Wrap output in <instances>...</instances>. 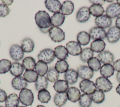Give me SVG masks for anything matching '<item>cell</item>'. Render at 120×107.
I'll use <instances>...</instances> for the list:
<instances>
[{
	"label": "cell",
	"instance_id": "1",
	"mask_svg": "<svg viewBox=\"0 0 120 107\" xmlns=\"http://www.w3.org/2000/svg\"><path fill=\"white\" fill-rule=\"evenodd\" d=\"M35 20L37 25L43 33L49 32L52 27L51 17L48 13L45 11H38L35 15Z\"/></svg>",
	"mask_w": 120,
	"mask_h": 107
},
{
	"label": "cell",
	"instance_id": "2",
	"mask_svg": "<svg viewBox=\"0 0 120 107\" xmlns=\"http://www.w3.org/2000/svg\"><path fill=\"white\" fill-rule=\"evenodd\" d=\"M19 100L24 106H31L34 100V95L32 91L25 88L21 91L19 95Z\"/></svg>",
	"mask_w": 120,
	"mask_h": 107
},
{
	"label": "cell",
	"instance_id": "3",
	"mask_svg": "<svg viewBox=\"0 0 120 107\" xmlns=\"http://www.w3.org/2000/svg\"><path fill=\"white\" fill-rule=\"evenodd\" d=\"M95 84L98 90L103 92H107L110 91L113 87L110 80L103 76L98 77L96 80Z\"/></svg>",
	"mask_w": 120,
	"mask_h": 107
},
{
	"label": "cell",
	"instance_id": "4",
	"mask_svg": "<svg viewBox=\"0 0 120 107\" xmlns=\"http://www.w3.org/2000/svg\"><path fill=\"white\" fill-rule=\"evenodd\" d=\"M79 87L81 91L84 93L88 95L92 94L97 90L96 84L90 80H82L79 83Z\"/></svg>",
	"mask_w": 120,
	"mask_h": 107
},
{
	"label": "cell",
	"instance_id": "5",
	"mask_svg": "<svg viewBox=\"0 0 120 107\" xmlns=\"http://www.w3.org/2000/svg\"><path fill=\"white\" fill-rule=\"evenodd\" d=\"M48 33L50 37L55 42H60L65 40V33L58 27L52 26Z\"/></svg>",
	"mask_w": 120,
	"mask_h": 107
},
{
	"label": "cell",
	"instance_id": "6",
	"mask_svg": "<svg viewBox=\"0 0 120 107\" xmlns=\"http://www.w3.org/2000/svg\"><path fill=\"white\" fill-rule=\"evenodd\" d=\"M55 58L54 52L51 49H45L41 50L38 55L39 60L43 61L46 64L52 63Z\"/></svg>",
	"mask_w": 120,
	"mask_h": 107
},
{
	"label": "cell",
	"instance_id": "7",
	"mask_svg": "<svg viewBox=\"0 0 120 107\" xmlns=\"http://www.w3.org/2000/svg\"><path fill=\"white\" fill-rule=\"evenodd\" d=\"M106 37L107 41L111 43H114L120 39V29L116 26L110 27L106 33Z\"/></svg>",
	"mask_w": 120,
	"mask_h": 107
},
{
	"label": "cell",
	"instance_id": "8",
	"mask_svg": "<svg viewBox=\"0 0 120 107\" xmlns=\"http://www.w3.org/2000/svg\"><path fill=\"white\" fill-rule=\"evenodd\" d=\"M9 54L13 60L18 61L23 58L24 52L20 46L18 44H13L9 49Z\"/></svg>",
	"mask_w": 120,
	"mask_h": 107
},
{
	"label": "cell",
	"instance_id": "9",
	"mask_svg": "<svg viewBox=\"0 0 120 107\" xmlns=\"http://www.w3.org/2000/svg\"><path fill=\"white\" fill-rule=\"evenodd\" d=\"M78 76L83 80H90L92 78L94 72L87 66H80L77 69Z\"/></svg>",
	"mask_w": 120,
	"mask_h": 107
},
{
	"label": "cell",
	"instance_id": "10",
	"mask_svg": "<svg viewBox=\"0 0 120 107\" xmlns=\"http://www.w3.org/2000/svg\"><path fill=\"white\" fill-rule=\"evenodd\" d=\"M89 35L93 40H103L106 37V33L104 29L95 26L91 28L89 31Z\"/></svg>",
	"mask_w": 120,
	"mask_h": 107
},
{
	"label": "cell",
	"instance_id": "11",
	"mask_svg": "<svg viewBox=\"0 0 120 107\" xmlns=\"http://www.w3.org/2000/svg\"><path fill=\"white\" fill-rule=\"evenodd\" d=\"M106 15L110 18L118 17L120 16V5L117 3H112L107 7Z\"/></svg>",
	"mask_w": 120,
	"mask_h": 107
},
{
	"label": "cell",
	"instance_id": "12",
	"mask_svg": "<svg viewBox=\"0 0 120 107\" xmlns=\"http://www.w3.org/2000/svg\"><path fill=\"white\" fill-rule=\"evenodd\" d=\"M66 49L68 53L72 56H78L81 54L82 49L80 45L75 41H70L66 44Z\"/></svg>",
	"mask_w": 120,
	"mask_h": 107
},
{
	"label": "cell",
	"instance_id": "13",
	"mask_svg": "<svg viewBox=\"0 0 120 107\" xmlns=\"http://www.w3.org/2000/svg\"><path fill=\"white\" fill-rule=\"evenodd\" d=\"M90 17V14L89 11V8L87 7L81 8L77 11L76 15V20L80 23L87 22Z\"/></svg>",
	"mask_w": 120,
	"mask_h": 107
},
{
	"label": "cell",
	"instance_id": "14",
	"mask_svg": "<svg viewBox=\"0 0 120 107\" xmlns=\"http://www.w3.org/2000/svg\"><path fill=\"white\" fill-rule=\"evenodd\" d=\"M95 23L98 27L103 29L110 27L112 24V20L106 15H102L97 17L95 19Z\"/></svg>",
	"mask_w": 120,
	"mask_h": 107
},
{
	"label": "cell",
	"instance_id": "15",
	"mask_svg": "<svg viewBox=\"0 0 120 107\" xmlns=\"http://www.w3.org/2000/svg\"><path fill=\"white\" fill-rule=\"evenodd\" d=\"M99 61L104 64H111L113 62V55L108 50H105L100 52L97 56Z\"/></svg>",
	"mask_w": 120,
	"mask_h": 107
},
{
	"label": "cell",
	"instance_id": "16",
	"mask_svg": "<svg viewBox=\"0 0 120 107\" xmlns=\"http://www.w3.org/2000/svg\"><path fill=\"white\" fill-rule=\"evenodd\" d=\"M46 8L50 12L56 13L60 12L61 9V3L58 0H46L45 2Z\"/></svg>",
	"mask_w": 120,
	"mask_h": 107
},
{
	"label": "cell",
	"instance_id": "17",
	"mask_svg": "<svg viewBox=\"0 0 120 107\" xmlns=\"http://www.w3.org/2000/svg\"><path fill=\"white\" fill-rule=\"evenodd\" d=\"M12 87L16 90H22L25 89L28 85L27 82L22 76H17L14 78L11 82Z\"/></svg>",
	"mask_w": 120,
	"mask_h": 107
},
{
	"label": "cell",
	"instance_id": "18",
	"mask_svg": "<svg viewBox=\"0 0 120 107\" xmlns=\"http://www.w3.org/2000/svg\"><path fill=\"white\" fill-rule=\"evenodd\" d=\"M66 93L68 99L73 103L78 101L81 97V93L79 90L75 87L69 88Z\"/></svg>",
	"mask_w": 120,
	"mask_h": 107
},
{
	"label": "cell",
	"instance_id": "19",
	"mask_svg": "<svg viewBox=\"0 0 120 107\" xmlns=\"http://www.w3.org/2000/svg\"><path fill=\"white\" fill-rule=\"evenodd\" d=\"M78 74L77 71L73 69H68L64 74L65 81L69 84H74L78 80Z\"/></svg>",
	"mask_w": 120,
	"mask_h": 107
},
{
	"label": "cell",
	"instance_id": "20",
	"mask_svg": "<svg viewBox=\"0 0 120 107\" xmlns=\"http://www.w3.org/2000/svg\"><path fill=\"white\" fill-rule=\"evenodd\" d=\"M54 52L55 57L60 60H64L68 57V53L66 48L62 45L55 48Z\"/></svg>",
	"mask_w": 120,
	"mask_h": 107
},
{
	"label": "cell",
	"instance_id": "21",
	"mask_svg": "<svg viewBox=\"0 0 120 107\" xmlns=\"http://www.w3.org/2000/svg\"><path fill=\"white\" fill-rule=\"evenodd\" d=\"M19 99L16 94L13 93L9 94L5 100L6 107H18Z\"/></svg>",
	"mask_w": 120,
	"mask_h": 107
},
{
	"label": "cell",
	"instance_id": "22",
	"mask_svg": "<svg viewBox=\"0 0 120 107\" xmlns=\"http://www.w3.org/2000/svg\"><path fill=\"white\" fill-rule=\"evenodd\" d=\"M65 19V15L62 13L60 12L54 13L51 17L52 26L54 27H58L61 25L63 24Z\"/></svg>",
	"mask_w": 120,
	"mask_h": 107
},
{
	"label": "cell",
	"instance_id": "23",
	"mask_svg": "<svg viewBox=\"0 0 120 107\" xmlns=\"http://www.w3.org/2000/svg\"><path fill=\"white\" fill-rule=\"evenodd\" d=\"M53 87L57 93L65 92L68 89V83L65 80H58L54 82Z\"/></svg>",
	"mask_w": 120,
	"mask_h": 107
},
{
	"label": "cell",
	"instance_id": "24",
	"mask_svg": "<svg viewBox=\"0 0 120 107\" xmlns=\"http://www.w3.org/2000/svg\"><path fill=\"white\" fill-rule=\"evenodd\" d=\"M21 47L23 52L30 53L32 52L34 49V43L31 39L26 38L22 41Z\"/></svg>",
	"mask_w": 120,
	"mask_h": 107
},
{
	"label": "cell",
	"instance_id": "25",
	"mask_svg": "<svg viewBox=\"0 0 120 107\" xmlns=\"http://www.w3.org/2000/svg\"><path fill=\"white\" fill-rule=\"evenodd\" d=\"M24 68L22 65L19 62H15L12 64L10 72L12 75L15 77L21 76L23 72Z\"/></svg>",
	"mask_w": 120,
	"mask_h": 107
},
{
	"label": "cell",
	"instance_id": "26",
	"mask_svg": "<svg viewBox=\"0 0 120 107\" xmlns=\"http://www.w3.org/2000/svg\"><path fill=\"white\" fill-rule=\"evenodd\" d=\"M114 72L113 66L111 64H104L100 69L101 74L105 78H109L112 76Z\"/></svg>",
	"mask_w": 120,
	"mask_h": 107
},
{
	"label": "cell",
	"instance_id": "27",
	"mask_svg": "<svg viewBox=\"0 0 120 107\" xmlns=\"http://www.w3.org/2000/svg\"><path fill=\"white\" fill-rule=\"evenodd\" d=\"M105 47V43L103 40H94L90 44V49L95 52H101Z\"/></svg>",
	"mask_w": 120,
	"mask_h": 107
},
{
	"label": "cell",
	"instance_id": "28",
	"mask_svg": "<svg viewBox=\"0 0 120 107\" xmlns=\"http://www.w3.org/2000/svg\"><path fill=\"white\" fill-rule=\"evenodd\" d=\"M74 9L73 3L69 0H66L63 2L61 6V11L64 15H69L72 14Z\"/></svg>",
	"mask_w": 120,
	"mask_h": 107
},
{
	"label": "cell",
	"instance_id": "29",
	"mask_svg": "<svg viewBox=\"0 0 120 107\" xmlns=\"http://www.w3.org/2000/svg\"><path fill=\"white\" fill-rule=\"evenodd\" d=\"M48 66L46 63L42 61H38L35 67V71L39 76H44L48 72Z\"/></svg>",
	"mask_w": 120,
	"mask_h": 107
},
{
	"label": "cell",
	"instance_id": "30",
	"mask_svg": "<svg viewBox=\"0 0 120 107\" xmlns=\"http://www.w3.org/2000/svg\"><path fill=\"white\" fill-rule=\"evenodd\" d=\"M68 99L67 95L66 92L57 93L54 97L53 101L57 106L61 107L65 104Z\"/></svg>",
	"mask_w": 120,
	"mask_h": 107
},
{
	"label": "cell",
	"instance_id": "31",
	"mask_svg": "<svg viewBox=\"0 0 120 107\" xmlns=\"http://www.w3.org/2000/svg\"><path fill=\"white\" fill-rule=\"evenodd\" d=\"M76 39L77 42L80 45L85 46L90 42V37L87 32L85 31H82L78 33Z\"/></svg>",
	"mask_w": 120,
	"mask_h": 107
},
{
	"label": "cell",
	"instance_id": "32",
	"mask_svg": "<svg viewBox=\"0 0 120 107\" xmlns=\"http://www.w3.org/2000/svg\"><path fill=\"white\" fill-rule=\"evenodd\" d=\"M48 80L45 76H39L35 82V88L38 91L46 89L48 86Z\"/></svg>",
	"mask_w": 120,
	"mask_h": 107
},
{
	"label": "cell",
	"instance_id": "33",
	"mask_svg": "<svg viewBox=\"0 0 120 107\" xmlns=\"http://www.w3.org/2000/svg\"><path fill=\"white\" fill-rule=\"evenodd\" d=\"M89 11L91 15L96 17L102 16L105 12L102 6L98 4H92L89 8Z\"/></svg>",
	"mask_w": 120,
	"mask_h": 107
},
{
	"label": "cell",
	"instance_id": "34",
	"mask_svg": "<svg viewBox=\"0 0 120 107\" xmlns=\"http://www.w3.org/2000/svg\"><path fill=\"white\" fill-rule=\"evenodd\" d=\"M36 66V61L31 57L25 58L22 60V66L26 70H33Z\"/></svg>",
	"mask_w": 120,
	"mask_h": 107
},
{
	"label": "cell",
	"instance_id": "35",
	"mask_svg": "<svg viewBox=\"0 0 120 107\" xmlns=\"http://www.w3.org/2000/svg\"><path fill=\"white\" fill-rule=\"evenodd\" d=\"M38 77V74L33 70H26L23 74V78L29 82H36Z\"/></svg>",
	"mask_w": 120,
	"mask_h": 107
},
{
	"label": "cell",
	"instance_id": "36",
	"mask_svg": "<svg viewBox=\"0 0 120 107\" xmlns=\"http://www.w3.org/2000/svg\"><path fill=\"white\" fill-rule=\"evenodd\" d=\"M94 52L90 48H86L82 50L80 54V59L82 61L86 63L93 58Z\"/></svg>",
	"mask_w": 120,
	"mask_h": 107
},
{
	"label": "cell",
	"instance_id": "37",
	"mask_svg": "<svg viewBox=\"0 0 120 107\" xmlns=\"http://www.w3.org/2000/svg\"><path fill=\"white\" fill-rule=\"evenodd\" d=\"M51 96L50 92L46 89L39 91L38 94V99L43 103H47L51 99Z\"/></svg>",
	"mask_w": 120,
	"mask_h": 107
},
{
	"label": "cell",
	"instance_id": "38",
	"mask_svg": "<svg viewBox=\"0 0 120 107\" xmlns=\"http://www.w3.org/2000/svg\"><path fill=\"white\" fill-rule=\"evenodd\" d=\"M92 100L96 104L102 103L105 99V95L103 92L99 90H96L94 93L91 94Z\"/></svg>",
	"mask_w": 120,
	"mask_h": 107
},
{
	"label": "cell",
	"instance_id": "39",
	"mask_svg": "<svg viewBox=\"0 0 120 107\" xmlns=\"http://www.w3.org/2000/svg\"><path fill=\"white\" fill-rule=\"evenodd\" d=\"M92 99L90 95L83 94L81 95L79 104L81 107H90L92 103Z\"/></svg>",
	"mask_w": 120,
	"mask_h": 107
},
{
	"label": "cell",
	"instance_id": "40",
	"mask_svg": "<svg viewBox=\"0 0 120 107\" xmlns=\"http://www.w3.org/2000/svg\"><path fill=\"white\" fill-rule=\"evenodd\" d=\"M69 65L65 60L58 61L55 65V69L59 73H65L68 69Z\"/></svg>",
	"mask_w": 120,
	"mask_h": 107
},
{
	"label": "cell",
	"instance_id": "41",
	"mask_svg": "<svg viewBox=\"0 0 120 107\" xmlns=\"http://www.w3.org/2000/svg\"><path fill=\"white\" fill-rule=\"evenodd\" d=\"M59 77V73H58L54 67H50L46 75L47 80L51 82H54L58 80Z\"/></svg>",
	"mask_w": 120,
	"mask_h": 107
},
{
	"label": "cell",
	"instance_id": "42",
	"mask_svg": "<svg viewBox=\"0 0 120 107\" xmlns=\"http://www.w3.org/2000/svg\"><path fill=\"white\" fill-rule=\"evenodd\" d=\"M11 62L9 60L2 59L0 60V74H3L10 71Z\"/></svg>",
	"mask_w": 120,
	"mask_h": 107
},
{
	"label": "cell",
	"instance_id": "43",
	"mask_svg": "<svg viewBox=\"0 0 120 107\" xmlns=\"http://www.w3.org/2000/svg\"><path fill=\"white\" fill-rule=\"evenodd\" d=\"M88 66L93 71H97L101 68V63L98 58L93 57L88 62Z\"/></svg>",
	"mask_w": 120,
	"mask_h": 107
},
{
	"label": "cell",
	"instance_id": "44",
	"mask_svg": "<svg viewBox=\"0 0 120 107\" xmlns=\"http://www.w3.org/2000/svg\"><path fill=\"white\" fill-rule=\"evenodd\" d=\"M10 12V9L8 8V6L4 4H0V17H5L8 16Z\"/></svg>",
	"mask_w": 120,
	"mask_h": 107
},
{
	"label": "cell",
	"instance_id": "45",
	"mask_svg": "<svg viewBox=\"0 0 120 107\" xmlns=\"http://www.w3.org/2000/svg\"><path fill=\"white\" fill-rule=\"evenodd\" d=\"M7 98V95L6 91L0 89V102H4L5 101Z\"/></svg>",
	"mask_w": 120,
	"mask_h": 107
},
{
	"label": "cell",
	"instance_id": "46",
	"mask_svg": "<svg viewBox=\"0 0 120 107\" xmlns=\"http://www.w3.org/2000/svg\"><path fill=\"white\" fill-rule=\"evenodd\" d=\"M113 66L115 71H117L118 72H120V59L114 62Z\"/></svg>",
	"mask_w": 120,
	"mask_h": 107
},
{
	"label": "cell",
	"instance_id": "47",
	"mask_svg": "<svg viewBox=\"0 0 120 107\" xmlns=\"http://www.w3.org/2000/svg\"><path fill=\"white\" fill-rule=\"evenodd\" d=\"M89 2L92 3L93 4H98L102 5L104 4L105 0H89Z\"/></svg>",
	"mask_w": 120,
	"mask_h": 107
},
{
	"label": "cell",
	"instance_id": "48",
	"mask_svg": "<svg viewBox=\"0 0 120 107\" xmlns=\"http://www.w3.org/2000/svg\"><path fill=\"white\" fill-rule=\"evenodd\" d=\"M115 25L118 28L120 29V16L117 18L115 21Z\"/></svg>",
	"mask_w": 120,
	"mask_h": 107
},
{
	"label": "cell",
	"instance_id": "49",
	"mask_svg": "<svg viewBox=\"0 0 120 107\" xmlns=\"http://www.w3.org/2000/svg\"><path fill=\"white\" fill-rule=\"evenodd\" d=\"M2 2L3 4L8 6V5H11L13 3V0H2Z\"/></svg>",
	"mask_w": 120,
	"mask_h": 107
},
{
	"label": "cell",
	"instance_id": "50",
	"mask_svg": "<svg viewBox=\"0 0 120 107\" xmlns=\"http://www.w3.org/2000/svg\"><path fill=\"white\" fill-rule=\"evenodd\" d=\"M116 79L117 81L120 83V72H118L116 74Z\"/></svg>",
	"mask_w": 120,
	"mask_h": 107
},
{
	"label": "cell",
	"instance_id": "51",
	"mask_svg": "<svg viewBox=\"0 0 120 107\" xmlns=\"http://www.w3.org/2000/svg\"><path fill=\"white\" fill-rule=\"evenodd\" d=\"M116 92L119 94L120 95V83L117 86V87L116 88Z\"/></svg>",
	"mask_w": 120,
	"mask_h": 107
},
{
	"label": "cell",
	"instance_id": "52",
	"mask_svg": "<svg viewBox=\"0 0 120 107\" xmlns=\"http://www.w3.org/2000/svg\"><path fill=\"white\" fill-rule=\"evenodd\" d=\"M36 107H45V106H43V105H38V106H37Z\"/></svg>",
	"mask_w": 120,
	"mask_h": 107
},
{
	"label": "cell",
	"instance_id": "53",
	"mask_svg": "<svg viewBox=\"0 0 120 107\" xmlns=\"http://www.w3.org/2000/svg\"><path fill=\"white\" fill-rule=\"evenodd\" d=\"M117 3L120 5V0H117Z\"/></svg>",
	"mask_w": 120,
	"mask_h": 107
},
{
	"label": "cell",
	"instance_id": "54",
	"mask_svg": "<svg viewBox=\"0 0 120 107\" xmlns=\"http://www.w3.org/2000/svg\"><path fill=\"white\" fill-rule=\"evenodd\" d=\"M105 1L108 2H113V0H105Z\"/></svg>",
	"mask_w": 120,
	"mask_h": 107
},
{
	"label": "cell",
	"instance_id": "55",
	"mask_svg": "<svg viewBox=\"0 0 120 107\" xmlns=\"http://www.w3.org/2000/svg\"><path fill=\"white\" fill-rule=\"evenodd\" d=\"M18 107H25V106H19Z\"/></svg>",
	"mask_w": 120,
	"mask_h": 107
},
{
	"label": "cell",
	"instance_id": "56",
	"mask_svg": "<svg viewBox=\"0 0 120 107\" xmlns=\"http://www.w3.org/2000/svg\"><path fill=\"white\" fill-rule=\"evenodd\" d=\"M0 107H3V106H0Z\"/></svg>",
	"mask_w": 120,
	"mask_h": 107
}]
</instances>
